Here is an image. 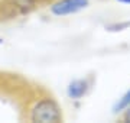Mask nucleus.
<instances>
[{
	"instance_id": "7",
	"label": "nucleus",
	"mask_w": 130,
	"mask_h": 123,
	"mask_svg": "<svg viewBox=\"0 0 130 123\" xmlns=\"http://www.w3.org/2000/svg\"><path fill=\"white\" fill-rule=\"evenodd\" d=\"M120 119L123 120V122H127L130 123V107H127V109L123 112V113L120 114Z\"/></svg>"
},
{
	"instance_id": "6",
	"label": "nucleus",
	"mask_w": 130,
	"mask_h": 123,
	"mask_svg": "<svg viewBox=\"0 0 130 123\" xmlns=\"http://www.w3.org/2000/svg\"><path fill=\"white\" fill-rule=\"evenodd\" d=\"M104 29L110 33L124 32V30L130 29V20H116V22H110V23L104 25Z\"/></svg>"
},
{
	"instance_id": "9",
	"label": "nucleus",
	"mask_w": 130,
	"mask_h": 123,
	"mask_svg": "<svg viewBox=\"0 0 130 123\" xmlns=\"http://www.w3.org/2000/svg\"><path fill=\"white\" fill-rule=\"evenodd\" d=\"M3 42H5V41H3V38H0V45H3Z\"/></svg>"
},
{
	"instance_id": "3",
	"label": "nucleus",
	"mask_w": 130,
	"mask_h": 123,
	"mask_svg": "<svg viewBox=\"0 0 130 123\" xmlns=\"http://www.w3.org/2000/svg\"><path fill=\"white\" fill-rule=\"evenodd\" d=\"M90 3V0H54L49 3L48 10L55 18H67L85 10Z\"/></svg>"
},
{
	"instance_id": "8",
	"label": "nucleus",
	"mask_w": 130,
	"mask_h": 123,
	"mask_svg": "<svg viewBox=\"0 0 130 123\" xmlns=\"http://www.w3.org/2000/svg\"><path fill=\"white\" fill-rule=\"evenodd\" d=\"M117 3H121V5H127L130 6V0H116Z\"/></svg>"
},
{
	"instance_id": "2",
	"label": "nucleus",
	"mask_w": 130,
	"mask_h": 123,
	"mask_svg": "<svg viewBox=\"0 0 130 123\" xmlns=\"http://www.w3.org/2000/svg\"><path fill=\"white\" fill-rule=\"evenodd\" d=\"M41 0H0V20L28 16L39 7Z\"/></svg>"
},
{
	"instance_id": "1",
	"label": "nucleus",
	"mask_w": 130,
	"mask_h": 123,
	"mask_svg": "<svg viewBox=\"0 0 130 123\" xmlns=\"http://www.w3.org/2000/svg\"><path fill=\"white\" fill-rule=\"evenodd\" d=\"M26 117L33 123H59L64 120V114L56 99L49 94H42L29 104Z\"/></svg>"
},
{
	"instance_id": "4",
	"label": "nucleus",
	"mask_w": 130,
	"mask_h": 123,
	"mask_svg": "<svg viewBox=\"0 0 130 123\" xmlns=\"http://www.w3.org/2000/svg\"><path fill=\"white\" fill-rule=\"evenodd\" d=\"M90 90H91L90 78H75L71 80L67 85V97L72 101H78L88 94Z\"/></svg>"
},
{
	"instance_id": "5",
	"label": "nucleus",
	"mask_w": 130,
	"mask_h": 123,
	"mask_svg": "<svg viewBox=\"0 0 130 123\" xmlns=\"http://www.w3.org/2000/svg\"><path fill=\"white\" fill-rule=\"evenodd\" d=\"M127 107H130V88H127V90L116 100V103L113 104V107H111V112H113V114H119V116H120Z\"/></svg>"
}]
</instances>
